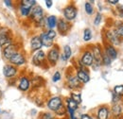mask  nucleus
Instances as JSON below:
<instances>
[{"label": "nucleus", "mask_w": 123, "mask_h": 119, "mask_svg": "<svg viewBox=\"0 0 123 119\" xmlns=\"http://www.w3.org/2000/svg\"><path fill=\"white\" fill-rule=\"evenodd\" d=\"M55 113H56L58 115H63V114H65V113H66V109H65V107L62 104Z\"/></svg>", "instance_id": "nucleus-34"}, {"label": "nucleus", "mask_w": 123, "mask_h": 119, "mask_svg": "<svg viewBox=\"0 0 123 119\" xmlns=\"http://www.w3.org/2000/svg\"><path fill=\"white\" fill-rule=\"evenodd\" d=\"M114 93L118 95V96H122L123 95V85H117L114 88Z\"/></svg>", "instance_id": "nucleus-30"}, {"label": "nucleus", "mask_w": 123, "mask_h": 119, "mask_svg": "<svg viewBox=\"0 0 123 119\" xmlns=\"http://www.w3.org/2000/svg\"><path fill=\"white\" fill-rule=\"evenodd\" d=\"M65 102H66L67 111H73V112H75L78 108H79V105H78L73 99H71L70 97L66 98V99H65Z\"/></svg>", "instance_id": "nucleus-22"}, {"label": "nucleus", "mask_w": 123, "mask_h": 119, "mask_svg": "<svg viewBox=\"0 0 123 119\" xmlns=\"http://www.w3.org/2000/svg\"><path fill=\"white\" fill-rule=\"evenodd\" d=\"M41 119H55V117L49 113H45L41 115Z\"/></svg>", "instance_id": "nucleus-37"}, {"label": "nucleus", "mask_w": 123, "mask_h": 119, "mask_svg": "<svg viewBox=\"0 0 123 119\" xmlns=\"http://www.w3.org/2000/svg\"><path fill=\"white\" fill-rule=\"evenodd\" d=\"M76 77H78V79L80 80V83H87L90 80L89 74L83 69H79L77 71V76Z\"/></svg>", "instance_id": "nucleus-14"}, {"label": "nucleus", "mask_w": 123, "mask_h": 119, "mask_svg": "<svg viewBox=\"0 0 123 119\" xmlns=\"http://www.w3.org/2000/svg\"><path fill=\"white\" fill-rule=\"evenodd\" d=\"M101 20H102V15L100 14L99 12H98V13H97L96 18H95V20H94V25H95V26H98V25L100 24Z\"/></svg>", "instance_id": "nucleus-33"}, {"label": "nucleus", "mask_w": 123, "mask_h": 119, "mask_svg": "<svg viewBox=\"0 0 123 119\" xmlns=\"http://www.w3.org/2000/svg\"><path fill=\"white\" fill-rule=\"evenodd\" d=\"M109 4H112V5H117V4H118V0H109V1H107Z\"/></svg>", "instance_id": "nucleus-42"}, {"label": "nucleus", "mask_w": 123, "mask_h": 119, "mask_svg": "<svg viewBox=\"0 0 123 119\" xmlns=\"http://www.w3.org/2000/svg\"><path fill=\"white\" fill-rule=\"evenodd\" d=\"M40 39H41V42H42V45L46 47H51L53 45V40L49 39L47 37L46 32H42L41 35H40Z\"/></svg>", "instance_id": "nucleus-20"}, {"label": "nucleus", "mask_w": 123, "mask_h": 119, "mask_svg": "<svg viewBox=\"0 0 123 119\" xmlns=\"http://www.w3.org/2000/svg\"><path fill=\"white\" fill-rule=\"evenodd\" d=\"M57 28H58V31L61 33L62 35H65L70 29V25L68 24V22L66 20L60 19L57 23Z\"/></svg>", "instance_id": "nucleus-13"}, {"label": "nucleus", "mask_w": 123, "mask_h": 119, "mask_svg": "<svg viewBox=\"0 0 123 119\" xmlns=\"http://www.w3.org/2000/svg\"><path fill=\"white\" fill-rule=\"evenodd\" d=\"M111 62H112V60L110 59L107 55H106V53L104 52V53L102 54V63H103L104 65L109 66V65L111 64Z\"/></svg>", "instance_id": "nucleus-31"}, {"label": "nucleus", "mask_w": 123, "mask_h": 119, "mask_svg": "<svg viewBox=\"0 0 123 119\" xmlns=\"http://www.w3.org/2000/svg\"><path fill=\"white\" fill-rule=\"evenodd\" d=\"M105 36H106V39L107 41L110 43L111 45H119L121 44V40L120 38L116 34L115 30H107L105 32Z\"/></svg>", "instance_id": "nucleus-4"}, {"label": "nucleus", "mask_w": 123, "mask_h": 119, "mask_svg": "<svg viewBox=\"0 0 123 119\" xmlns=\"http://www.w3.org/2000/svg\"><path fill=\"white\" fill-rule=\"evenodd\" d=\"M46 35H47V37L49 38V39H51V40H53L55 37H56V35H57V33H56V31L53 30H49L47 32H46Z\"/></svg>", "instance_id": "nucleus-35"}, {"label": "nucleus", "mask_w": 123, "mask_h": 119, "mask_svg": "<svg viewBox=\"0 0 123 119\" xmlns=\"http://www.w3.org/2000/svg\"><path fill=\"white\" fill-rule=\"evenodd\" d=\"M80 62L82 63L83 66H86V67L92 66L93 63H94V58H93L92 52L89 50H85L81 55Z\"/></svg>", "instance_id": "nucleus-6"}, {"label": "nucleus", "mask_w": 123, "mask_h": 119, "mask_svg": "<svg viewBox=\"0 0 123 119\" xmlns=\"http://www.w3.org/2000/svg\"><path fill=\"white\" fill-rule=\"evenodd\" d=\"M92 39V30L90 29H85L83 31V41L89 42Z\"/></svg>", "instance_id": "nucleus-27"}, {"label": "nucleus", "mask_w": 123, "mask_h": 119, "mask_svg": "<svg viewBox=\"0 0 123 119\" xmlns=\"http://www.w3.org/2000/svg\"><path fill=\"white\" fill-rule=\"evenodd\" d=\"M31 14V19L37 24H40L44 20V10L40 6H35L34 8H32Z\"/></svg>", "instance_id": "nucleus-2"}, {"label": "nucleus", "mask_w": 123, "mask_h": 119, "mask_svg": "<svg viewBox=\"0 0 123 119\" xmlns=\"http://www.w3.org/2000/svg\"><path fill=\"white\" fill-rule=\"evenodd\" d=\"M4 3H5L8 7H12V2L11 0H5V1H4Z\"/></svg>", "instance_id": "nucleus-41"}, {"label": "nucleus", "mask_w": 123, "mask_h": 119, "mask_svg": "<svg viewBox=\"0 0 123 119\" xmlns=\"http://www.w3.org/2000/svg\"><path fill=\"white\" fill-rule=\"evenodd\" d=\"M92 55L94 61L98 66L102 64V51L98 45H94L92 48Z\"/></svg>", "instance_id": "nucleus-7"}, {"label": "nucleus", "mask_w": 123, "mask_h": 119, "mask_svg": "<svg viewBox=\"0 0 123 119\" xmlns=\"http://www.w3.org/2000/svg\"><path fill=\"white\" fill-rule=\"evenodd\" d=\"M31 10L26 9V8L20 6V14L22 15V16H25V17L29 16V15L31 14Z\"/></svg>", "instance_id": "nucleus-32"}, {"label": "nucleus", "mask_w": 123, "mask_h": 119, "mask_svg": "<svg viewBox=\"0 0 123 119\" xmlns=\"http://www.w3.org/2000/svg\"><path fill=\"white\" fill-rule=\"evenodd\" d=\"M71 99H73L78 105L81 103V95L80 93H75V92H72L71 93V96H70Z\"/></svg>", "instance_id": "nucleus-26"}, {"label": "nucleus", "mask_w": 123, "mask_h": 119, "mask_svg": "<svg viewBox=\"0 0 123 119\" xmlns=\"http://www.w3.org/2000/svg\"><path fill=\"white\" fill-rule=\"evenodd\" d=\"M80 119H93V117L91 116V115L87 114V113H84V114H82V115L80 116Z\"/></svg>", "instance_id": "nucleus-39"}, {"label": "nucleus", "mask_w": 123, "mask_h": 119, "mask_svg": "<svg viewBox=\"0 0 123 119\" xmlns=\"http://www.w3.org/2000/svg\"><path fill=\"white\" fill-rule=\"evenodd\" d=\"M112 113L115 116H118L123 113V107L119 104H115L112 107Z\"/></svg>", "instance_id": "nucleus-25"}, {"label": "nucleus", "mask_w": 123, "mask_h": 119, "mask_svg": "<svg viewBox=\"0 0 123 119\" xmlns=\"http://www.w3.org/2000/svg\"><path fill=\"white\" fill-rule=\"evenodd\" d=\"M31 87V81L28 77H22L19 80L18 88L21 90L22 92H27Z\"/></svg>", "instance_id": "nucleus-15"}, {"label": "nucleus", "mask_w": 123, "mask_h": 119, "mask_svg": "<svg viewBox=\"0 0 123 119\" xmlns=\"http://www.w3.org/2000/svg\"><path fill=\"white\" fill-rule=\"evenodd\" d=\"M46 59V56L45 54V52L42 51V50H39V51H36V53L32 56V62H33L34 65L40 66L45 62Z\"/></svg>", "instance_id": "nucleus-9"}, {"label": "nucleus", "mask_w": 123, "mask_h": 119, "mask_svg": "<svg viewBox=\"0 0 123 119\" xmlns=\"http://www.w3.org/2000/svg\"><path fill=\"white\" fill-rule=\"evenodd\" d=\"M115 32L119 38L123 37V23H120L117 26V29L115 30Z\"/></svg>", "instance_id": "nucleus-28"}, {"label": "nucleus", "mask_w": 123, "mask_h": 119, "mask_svg": "<svg viewBox=\"0 0 123 119\" xmlns=\"http://www.w3.org/2000/svg\"><path fill=\"white\" fill-rule=\"evenodd\" d=\"M9 60L12 63V65L21 66V65H23L26 62V58H25V56L21 52H17L15 55H13Z\"/></svg>", "instance_id": "nucleus-11"}, {"label": "nucleus", "mask_w": 123, "mask_h": 119, "mask_svg": "<svg viewBox=\"0 0 123 119\" xmlns=\"http://www.w3.org/2000/svg\"><path fill=\"white\" fill-rule=\"evenodd\" d=\"M12 44L13 43H12V38L11 36V31L8 29H1L0 30V47L4 49Z\"/></svg>", "instance_id": "nucleus-1"}, {"label": "nucleus", "mask_w": 123, "mask_h": 119, "mask_svg": "<svg viewBox=\"0 0 123 119\" xmlns=\"http://www.w3.org/2000/svg\"><path fill=\"white\" fill-rule=\"evenodd\" d=\"M18 73V69L16 68L14 65H12V64H7L4 66L3 68V74L6 77H15L16 74Z\"/></svg>", "instance_id": "nucleus-12"}, {"label": "nucleus", "mask_w": 123, "mask_h": 119, "mask_svg": "<svg viewBox=\"0 0 123 119\" xmlns=\"http://www.w3.org/2000/svg\"><path fill=\"white\" fill-rule=\"evenodd\" d=\"M61 77H62L61 73L59 71H56L54 73V75H53V77H52V80H53V82H58L61 79Z\"/></svg>", "instance_id": "nucleus-36"}, {"label": "nucleus", "mask_w": 123, "mask_h": 119, "mask_svg": "<svg viewBox=\"0 0 123 119\" xmlns=\"http://www.w3.org/2000/svg\"><path fill=\"white\" fill-rule=\"evenodd\" d=\"M78 10L75 5H68L63 9V16L67 21H72L77 17Z\"/></svg>", "instance_id": "nucleus-3"}, {"label": "nucleus", "mask_w": 123, "mask_h": 119, "mask_svg": "<svg viewBox=\"0 0 123 119\" xmlns=\"http://www.w3.org/2000/svg\"><path fill=\"white\" fill-rule=\"evenodd\" d=\"M46 7L47 8H51L52 5H53V2L51 0H46Z\"/></svg>", "instance_id": "nucleus-40"}, {"label": "nucleus", "mask_w": 123, "mask_h": 119, "mask_svg": "<svg viewBox=\"0 0 123 119\" xmlns=\"http://www.w3.org/2000/svg\"><path fill=\"white\" fill-rule=\"evenodd\" d=\"M57 23H58V21H57V17L55 15H50L46 18V24H47L49 30H53L57 26Z\"/></svg>", "instance_id": "nucleus-21"}, {"label": "nucleus", "mask_w": 123, "mask_h": 119, "mask_svg": "<svg viewBox=\"0 0 123 119\" xmlns=\"http://www.w3.org/2000/svg\"><path fill=\"white\" fill-rule=\"evenodd\" d=\"M72 55V50H71V47L69 45H64L63 47V54H62V60H67L70 59Z\"/></svg>", "instance_id": "nucleus-24"}, {"label": "nucleus", "mask_w": 123, "mask_h": 119, "mask_svg": "<svg viewBox=\"0 0 123 119\" xmlns=\"http://www.w3.org/2000/svg\"><path fill=\"white\" fill-rule=\"evenodd\" d=\"M62 105V99L60 96H54V97H51L48 101H47V107L49 110L53 111V112H56L60 107Z\"/></svg>", "instance_id": "nucleus-8"}, {"label": "nucleus", "mask_w": 123, "mask_h": 119, "mask_svg": "<svg viewBox=\"0 0 123 119\" xmlns=\"http://www.w3.org/2000/svg\"><path fill=\"white\" fill-rule=\"evenodd\" d=\"M35 5H36L35 0H23V1H21V4H20L21 7H24L29 10H31L32 8H34Z\"/></svg>", "instance_id": "nucleus-23"}, {"label": "nucleus", "mask_w": 123, "mask_h": 119, "mask_svg": "<svg viewBox=\"0 0 123 119\" xmlns=\"http://www.w3.org/2000/svg\"><path fill=\"white\" fill-rule=\"evenodd\" d=\"M110 115V111L107 106H101L98 110V113H97V118L98 119H109Z\"/></svg>", "instance_id": "nucleus-16"}, {"label": "nucleus", "mask_w": 123, "mask_h": 119, "mask_svg": "<svg viewBox=\"0 0 123 119\" xmlns=\"http://www.w3.org/2000/svg\"><path fill=\"white\" fill-rule=\"evenodd\" d=\"M17 52H18L17 45H14V44H12L11 45H9V46H7L6 48L3 49V56H4L5 59L9 60L13 55H15Z\"/></svg>", "instance_id": "nucleus-10"}, {"label": "nucleus", "mask_w": 123, "mask_h": 119, "mask_svg": "<svg viewBox=\"0 0 123 119\" xmlns=\"http://www.w3.org/2000/svg\"><path fill=\"white\" fill-rule=\"evenodd\" d=\"M120 100V96H118V95H117L115 93L113 94V102L115 103V104H117V102Z\"/></svg>", "instance_id": "nucleus-38"}, {"label": "nucleus", "mask_w": 123, "mask_h": 119, "mask_svg": "<svg viewBox=\"0 0 123 119\" xmlns=\"http://www.w3.org/2000/svg\"><path fill=\"white\" fill-rule=\"evenodd\" d=\"M42 42L40 36H34L31 40V48L32 51H39L42 48Z\"/></svg>", "instance_id": "nucleus-17"}, {"label": "nucleus", "mask_w": 123, "mask_h": 119, "mask_svg": "<svg viewBox=\"0 0 123 119\" xmlns=\"http://www.w3.org/2000/svg\"><path fill=\"white\" fill-rule=\"evenodd\" d=\"M84 8H85V12L88 15L93 14L94 12V9H93L92 4H90V2H86L85 5H84Z\"/></svg>", "instance_id": "nucleus-29"}, {"label": "nucleus", "mask_w": 123, "mask_h": 119, "mask_svg": "<svg viewBox=\"0 0 123 119\" xmlns=\"http://www.w3.org/2000/svg\"><path fill=\"white\" fill-rule=\"evenodd\" d=\"M67 85L70 89H77L80 86V82L78 79L77 77L71 76V77H67Z\"/></svg>", "instance_id": "nucleus-19"}, {"label": "nucleus", "mask_w": 123, "mask_h": 119, "mask_svg": "<svg viewBox=\"0 0 123 119\" xmlns=\"http://www.w3.org/2000/svg\"><path fill=\"white\" fill-rule=\"evenodd\" d=\"M104 52L106 53V55H107L108 57L112 60H116L117 58V49L115 48V46H113V45H105V51H104Z\"/></svg>", "instance_id": "nucleus-18"}, {"label": "nucleus", "mask_w": 123, "mask_h": 119, "mask_svg": "<svg viewBox=\"0 0 123 119\" xmlns=\"http://www.w3.org/2000/svg\"><path fill=\"white\" fill-rule=\"evenodd\" d=\"M59 58H60V52H59V49L57 47H53L52 49H50L47 53V56H46V59L51 65H55L57 63Z\"/></svg>", "instance_id": "nucleus-5"}]
</instances>
